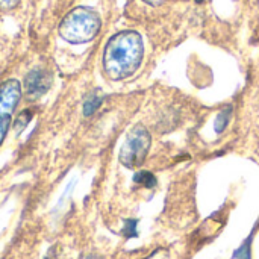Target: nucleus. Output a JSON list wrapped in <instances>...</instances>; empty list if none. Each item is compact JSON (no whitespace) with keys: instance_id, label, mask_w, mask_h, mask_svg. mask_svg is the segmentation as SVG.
<instances>
[{"instance_id":"nucleus-13","label":"nucleus","mask_w":259,"mask_h":259,"mask_svg":"<svg viewBox=\"0 0 259 259\" xmlns=\"http://www.w3.org/2000/svg\"><path fill=\"white\" fill-rule=\"evenodd\" d=\"M9 124H11V118H5L0 121V144L3 143L5 137H6V132L9 129Z\"/></svg>"},{"instance_id":"nucleus-10","label":"nucleus","mask_w":259,"mask_h":259,"mask_svg":"<svg viewBox=\"0 0 259 259\" xmlns=\"http://www.w3.org/2000/svg\"><path fill=\"white\" fill-rule=\"evenodd\" d=\"M137 222L135 220H127L126 226H124V235L126 237H137V231H135Z\"/></svg>"},{"instance_id":"nucleus-5","label":"nucleus","mask_w":259,"mask_h":259,"mask_svg":"<svg viewBox=\"0 0 259 259\" xmlns=\"http://www.w3.org/2000/svg\"><path fill=\"white\" fill-rule=\"evenodd\" d=\"M21 99V85L18 80L11 79L0 85V121L9 118Z\"/></svg>"},{"instance_id":"nucleus-7","label":"nucleus","mask_w":259,"mask_h":259,"mask_svg":"<svg viewBox=\"0 0 259 259\" xmlns=\"http://www.w3.org/2000/svg\"><path fill=\"white\" fill-rule=\"evenodd\" d=\"M134 181H135V184L143 185L146 188H153L156 185V178L150 171H138L134 176Z\"/></svg>"},{"instance_id":"nucleus-12","label":"nucleus","mask_w":259,"mask_h":259,"mask_svg":"<svg viewBox=\"0 0 259 259\" xmlns=\"http://www.w3.org/2000/svg\"><path fill=\"white\" fill-rule=\"evenodd\" d=\"M146 259H170V253H168L167 249H158Z\"/></svg>"},{"instance_id":"nucleus-14","label":"nucleus","mask_w":259,"mask_h":259,"mask_svg":"<svg viewBox=\"0 0 259 259\" xmlns=\"http://www.w3.org/2000/svg\"><path fill=\"white\" fill-rule=\"evenodd\" d=\"M143 2H146V3L150 5V6H159V5L165 3L167 0H143Z\"/></svg>"},{"instance_id":"nucleus-8","label":"nucleus","mask_w":259,"mask_h":259,"mask_svg":"<svg viewBox=\"0 0 259 259\" xmlns=\"http://www.w3.org/2000/svg\"><path fill=\"white\" fill-rule=\"evenodd\" d=\"M229 118H231V108L222 111V112L217 115V118H215V126H214L217 134H222V132L226 129V126H228V123H229Z\"/></svg>"},{"instance_id":"nucleus-6","label":"nucleus","mask_w":259,"mask_h":259,"mask_svg":"<svg viewBox=\"0 0 259 259\" xmlns=\"http://www.w3.org/2000/svg\"><path fill=\"white\" fill-rule=\"evenodd\" d=\"M102 102H103V97L102 96H99L97 93H91L87 97V100L83 102V114L85 115H91L93 112H96L99 109V106L102 105Z\"/></svg>"},{"instance_id":"nucleus-15","label":"nucleus","mask_w":259,"mask_h":259,"mask_svg":"<svg viewBox=\"0 0 259 259\" xmlns=\"http://www.w3.org/2000/svg\"><path fill=\"white\" fill-rule=\"evenodd\" d=\"M85 259H100V258H97V256H88V258H85Z\"/></svg>"},{"instance_id":"nucleus-2","label":"nucleus","mask_w":259,"mask_h":259,"mask_svg":"<svg viewBox=\"0 0 259 259\" xmlns=\"http://www.w3.org/2000/svg\"><path fill=\"white\" fill-rule=\"evenodd\" d=\"M102 26L100 17L90 8H74L59 24V35L71 44H83L96 38Z\"/></svg>"},{"instance_id":"nucleus-3","label":"nucleus","mask_w":259,"mask_h":259,"mask_svg":"<svg viewBox=\"0 0 259 259\" xmlns=\"http://www.w3.org/2000/svg\"><path fill=\"white\" fill-rule=\"evenodd\" d=\"M150 144H152V138L149 131L144 126L137 124L135 127L131 129L120 149V155H118L120 162L127 168L140 167L150 150Z\"/></svg>"},{"instance_id":"nucleus-4","label":"nucleus","mask_w":259,"mask_h":259,"mask_svg":"<svg viewBox=\"0 0 259 259\" xmlns=\"http://www.w3.org/2000/svg\"><path fill=\"white\" fill-rule=\"evenodd\" d=\"M52 82H53V77L46 68H35L29 71L27 76L24 77L23 88H24L26 96L33 100V99L44 96L50 90Z\"/></svg>"},{"instance_id":"nucleus-9","label":"nucleus","mask_w":259,"mask_h":259,"mask_svg":"<svg viewBox=\"0 0 259 259\" xmlns=\"http://www.w3.org/2000/svg\"><path fill=\"white\" fill-rule=\"evenodd\" d=\"M30 118H32V112L30 111H24L17 120H15V124H14V127H15V131L17 132H20L21 129H24L26 127V124L30 121Z\"/></svg>"},{"instance_id":"nucleus-1","label":"nucleus","mask_w":259,"mask_h":259,"mask_svg":"<svg viewBox=\"0 0 259 259\" xmlns=\"http://www.w3.org/2000/svg\"><path fill=\"white\" fill-rule=\"evenodd\" d=\"M144 55L143 39L135 30L115 33L103 52V71L112 80H121L132 76L141 65Z\"/></svg>"},{"instance_id":"nucleus-11","label":"nucleus","mask_w":259,"mask_h":259,"mask_svg":"<svg viewBox=\"0 0 259 259\" xmlns=\"http://www.w3.org/2000/svg\"><path fill=\"white\" fill-rule=\"evenodd\" d=\"M20 0H0V11H11L17 8Z\"/></svg>"}]
</instances>
